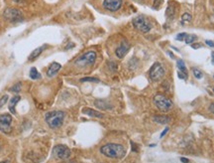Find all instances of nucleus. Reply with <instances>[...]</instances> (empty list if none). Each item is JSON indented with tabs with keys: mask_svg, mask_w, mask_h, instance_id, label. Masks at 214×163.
Returning a JSON list of instances; mask_svg holds the SVG:
<instances>
[{
	"mask_svg": "<svg viewBox=\"0 0 214 163\" xmlns=\"http://www.w3.org/2000/svg\"><path fill=\"white\" fill-rule=\"evenodd\" d=\"M100 152L103 155L109 158H122L126 154V149L124 146L117 143H107L101 146Z\"/></svg>",
	"mask_w": 214,
	"mask_h": 163,
	"instance_id": "1",
	"label": "nucleus"
},
{
	"mask_svg": "<svg viewBox=\"0 0 214 163\" xmlns=\"http://www.w3.org/2000/svg\"><path fill=\"white\" fill-rule=\"evenodd\" d=\"M65 118V112L61 111L49 112L46 113L45 121L51 128H59L61 126Z\"/></svg>",
	"mask_w": 214,
	"mask_h": 163,
	"instance_id": "2",
	"label": "nucleus"
},
{
	"mask_svg": "<svg viewBox=\"0 0 214 163\" xmlns=\"http://www.w3.org/2000/svg\"><path fill=\"white\" fill-rule=\"evenodd\" d=\"M154 104L162 112H169L173 108V102L163 95H157L154 98Z\"/></svg>",
	"mask_w": 214,
	"mask_h": 163,
	"instance_id": "3",
	"label": "nucleus"
},
{
	"mask_svg": "<svg viewBox=\"0 0 214 163\" xmlns=\"http://www.w3.org/2000/svg\"><path fill=\"white\" fill-rule=\"evenodd\" d=\"M132 23H133V26H134L137 30H139L140 32H143V33H148L152 28L151 23L143 16L135 17L133 19Z\"/></svg>",
	"mask_w": 214,
	"mask_h": 163,
	"instance_id": "4",
	"label": "nucleus"
},
{
	"mask_svg": "<svg viewBox=\"0 0 214 163\" xmlns=\"http://www.w3.org/2000/svg\"><path fill=\"white\" fill-rule=\"evenodd\" d=\"M3 17L5 20L13 23L20 22L23 20V14L16 8H7L3 12Z\"/></svg>",
	"mask_w": 214,
	"mask_h": 163,
	"instance_id": "5",
	"label": "nucleus"
},
{
	"mask_svg": "<svg viewBox=\"0 0 214 163\" xmlns=\"http://www.w3.org/2000/svg\"><path fill=\"white\" fill-rule=\"evenodd\" d=\"M96 57H97L96 53L93 51H89L75 60L74 64L78 66H82V67L87 66V65H93L95 60H96Z\"/></svg>",
	"mask_w": 214,
	"mask_h": 163,
	"instance_id": "6",
	"label": "nucleus"
},
{
	"mask_svg": "<svg viewBox=\"0 0 214 163\" xmlns=\"http://www.w3.org/2000/svg\"><path fill=\"white\" fill-rule=\"evenodd\" d=\"M149 75H150V78L152 81H160L163 79V77L165 76V69L164 67L162 66V64L160 63H155L153 66L151 67L150 72H149Z\"/></svg>",
	"mask_w": 214,
	"mask_h": 163,
	"instance_id": "7",
	"label": "nucleus"
},
{
	"mask_svg": "<svg viewBox=\"0 0 214 163\" xmlns=\"http://www.w3.org/2000/svg\"><path fill=\"white\" fill-rule=\"evenodd\" d=\"M70 149L65 145H56L53 149V154L58 159H68L70 156Z\"/></svg>",
	"mask_w": 214,
	"mask_h": 163,
	"instance_id": "8",
	"label": "nucleus"
},
{
	"mask_svg": "<svg viewBox=\"0 0 214 163\" xmlns=\"http://www.w3.org/2000/svg\"><path fill=\"white\" fill-rule=\"evenodd\" d=\"M12 116L9 113H3L0 116V131L4 133H9L11 131Z\"/></svg>",
	"mask_w": 214,
	"mask_h": 163,
	"instance_id": "9",
	"label": "nucleus"
},
{
	"mask_svg": "<svg viewBox=\"0 0 214 163\" xmlns=\"http://www.w3.org/2000/svg\"><path fill=\"white\" fill-rule=\"evenodd\" d=\"M104 8L108 11L115 12L118 11L122 6V0H104L103 1Z\"/></svg>",
	"mask_w": 214,
	"mask_h": 163,
	"instance_id": "10",
	"label": "nucleus"
},
{
	"mask_svg": "<svg viewBox=\"0 0 214 163\" xmlns=\"http://www.w3.org/2000/svg\"><path fill=\"white\" fill-rule=\"evenodd\" d=\"M129 49H130L129 43L126 42V41H123L121 43V45L116 49L115 54H116V56L118 57L119 59H122V58H124V57L126 56V54L128 53V51H129Z\"/></svg>",
	"mask_w": 214,
	"mask_h": 163,
	"instance_id": "11",
	"label": "nucleus"
},
{
	"mask_svg": "<svg viewBox=\"0 0 214 163\" xmlns=\"http://www.w3.org/2000/svg\"><path fill=\"white\" fill-rule=\"evenodd\" d=\"M82 112L84 114H86V116L92 117H97V118H103L104 117V116L101 112H99L97 111H94V109L89 108H84L82 109Z\"/></svg>",
	"mask_w": 214,
	"mask_h": 163,
	"instance_id": "12",
	"label": "nucleus"
},
{
	"mask_svg": "<svg viewBox=\"0 0 214 163\" xmlns=\"http://www.w3.org/2000/svg\"><path fill=\"white\" fill-rule=\"evenodd\" d=\"M61 65L59 64V63H57V62H55V63L52 64L49 67V69H48V72H47L48 77H53L54 75H56L61 70Z\"/></svg>",
	"mask_w": 214,
	"mask_h": 163,
	"instance_id": "13",
	"label": "nucleus"
},
{
	"mask_svg": "<svg viewBox=\"0 0 214 163\" xmlns=\"http://www.w3.org/2000/svg\"><path fill=\"white\" fill-rule=\"evenodd\" d=\"M46 45H43V46H41V47H39V48H37V49H35L34 51H33L31 54H30V56H29V60L30 61H33V60H35L36 58H38V57H39L41 54H42V52L44 51V49H46Z\"/></svg>",
	"mask_w": 214,
	"mask_h": 163,
	"instance_id": "14",
	"label": "nucleus"
},
{
	"mask_svg": "<svg viewBox=\"0 0 214 163\" xmlns=\"http://www.w3.org/2000/svg\"><path fill=\"white\" fill-rule=\"evenodd\" d=\"M153 121L160 124H166L168 122H170V117H166V116H155L153 117Z\"/></svg>",
	"mask_w": 214,
	"mask_h": 163,
	"instance_id": "15",
	"label": "nucleus"
},
{
	"mask_svg": "<svg viewBox=\"0 0 214 163\" xmlns=\"http://www.w3.org/2000/svg\"><path fill=\"white\" fill-rule=\"evenodd\" d=\"M21 99V98L19 97V95H15V97H13L10 100V103H9V111H10L12 113L15 114L16 113V111H15V107L17 103L19 102V100Z\"/></svg>",
	"mask_w": 214,
	"mask_h": 163,
	"instance_id": "16",
	"label": "nucleus"
},
{
	"mask_svg": "<svg viewBox=\"0 0 214 163\" xmlns=\"http://www.w3.org/2000/svg\"><path fill=\"white\" fill-rule=\"evenodd\" d=\"M166 16H168L170 20L174 19V17L175 16V5L173 3V1H170L168 8H166Z\"/></svg>",
	"mask_w": 214,
	"mask_h": 163,
	"instance_id": "17",
	"label": "nucleus"
},
{
	"mask_svg": "<svg viewBox=\"0 0 214 163\" xmlns=\"http://www.w3.org/2000/svg\"><path fill=\"white\" fill-rule=\"evenodd\" d=\"M95 105H96L97 108H101V109H109V108H111V107L109 105L105 100H103V99H96L94 102Z\"/></svg>",
	"mask_w": 214,
	"mask_h": 163,
	"instance_id": "18",
	"label": "nucleus"
},
{
	"mask_svg": "<svg viewBox=\"0 0 214 163\" xmlns=\"http://www.w3.org/2000/svg\"><path fill=\"white\" fill-rule=\"evenodd\" d=\"M177 66L178 70L182 72V73H184V74H187V67H185V64L183 60H178L177 61Z\"/></svg>",
	"mask_w": 214,
	"mask_h": 163,
	"instance_id": "19",
	"label": "nucleus"
},
{
	"mask_svg": "<svg viewBox=\"0 0 214 163\" xmlns=\"http://www.w3.org/2000/svg\"><path fill=\"white\" fill-rule=\"evenodd\" d=\"M30 78L33 79V80H37V79L41 78V75H40V73L38 72V70L36 68H32L30 70Z\"/></svg>",
	"mask_w": 214,
	"mask_h": 163,
	"instance_id": "20",
	"label": "nucleus"
},
{
	"mask_svg": "<svg viewBox=\"0 0 214 163\" xmlns=\"http://www.w3.org/2000/svg\"><path fill=\"white\" fill-rule=\"evenodd\" d=\"M79 82H82V83H86V82H90V83H99V79L97 78H92V77H85V78H82L80 79Z\"/></svg>",
	"mask_w": 214,
	"mask_h": 163,
	"instance_id": "21",
	"label": "nucleus"
},
{
	"mask_svg": "<svg viewBox=\"0 0 214 163\" xmlns=\"http://www.w3.org/2000/svg\"><path fill=\"white\" fill-rule=\"evenodd\" d=\"M192 74H193V76L195 77V78H196L197 80L202 79V77H203L202 72H201L200 70L196 69V68H192Z\"/></svg>",
	"mask_w": 214,
	"mask_h": 163,
	"instance_id": "22",
	"label": "nucleus"
},
{
	"mask_svg": "<svg viewBox=\"0 0 214 163\" xmlns=\"http://www.w3.org/2000/svg\"><path fill=\"white\" fill-rule=\"evenodd\" d=\"M191 21V15L188 13H184L182 16V24H187Z\"/></svg>",
	"mask_w": 214,
	"mask_h": 163,
	"instance_id": "23",
	"label": "nucleus"
},
{
	"mask_svg": "<svg viewBox=\"0 0 214 163\" xmlns=\"http://www.w3.org/2000/svg\"><path fill=\"white\" fill-rule=\"evenodd\" d=\"M196 39H197V37L195 35H193V34L188 35L187 34V38H185V43H187V44H192V43L195 41Z\"/></svg>",
	"mask_w": 214,
	"mask_h": 163,
	"instance_id": "24",
	"label": "nucleus"
},
{
	"mask_svg": "<svg viewBox=\"0 0 214 163\" xmlns=\"http://www.w3.org/2000/svg\"><path fill=\"white\" fill-rule=\"evenodd\" d=\"M8 95H2L1 98H0V108H2L4 105L6 104V103L8 102Z\"/></svg>",
	"mask_w": 214,
	"mask_h": 163,
	"instance_id": "25",
	"label": "nucleus"
},
{
	"mask_svg": "<svg viewBox=\"0 0 214 163\" xmlns=\"http://www.w3.org/2000/svg\"><path fill=\"white\" fill-rule=\"evenodd\" d=\"M21 87H22V85L21 83H17L13 86V87L10 88V90L11 92H15V93H19L20 92V90H21Z\"/></svg>",
	"mask_w": 214,
	"mask_h": 163,
	"instance_id": "26",
	"label": "nucleus"
},
{
	"mask_svg": "<svg viewBox=\"0 0 214 163\" xmlns=\"http://www.w3.org/2000/svg\"><path fill=\"white\" fill-rule=\"evenodd\" d=\"M187 36V33H179V34H178L177 37H175V39L178 40V41H183V40H185Z\"/></svg>",
	"mask_w": 214,
	"mask_h": 163,
	"instance_id": "27",
	"label": "nucleus"
},
{
	"mask_svg": "<svg viewBox=\"0 0 214 163\" xmlns=\"http://www.w3.org/2000/svg\"><path fill=\"white\" fill-rule=\"evenodd\" d=\"M162 3H163V0H155V3H154V5H153V8L158 9L162 5Z\"/></svg>",
	"mask_w": 214,
	"mask_h": 163,
	"instance_id": "28",
	"label": "nucleus"
},
{
	"mask_svg": "<svg viewBox=\"0 0 214 163\" xmlns=\"http://www.w3.org/2000/svg\"><path fill=\"white\" fill-rule=\"evenodd\" d=\"M178 77L179 79H182V80H187V74L182 73V72H178Z\"/></svg>",
	"mask_w": 214,
	"mask_h": 163,
	"instance_id": "29",
	"label": "nucleus"
},
{
	"mask_svg": "<svg viewBox=\"0 0 214 163\" xmlns=\"http://www.w3.org/2000/svg\"><path fill=\"white\" fill-rule=\"evenodd\" d=\"M191 45V48H193V49H198V48H201V44H199V43H192Z\"/></svg>",
	"mask_w": 214,
	"mask_h": 163,
	"instance_id": "30",
	"label": "nucleus"
},
{
	"mask_svg": "<svg viewBox=\"0 0 214 163\" xmlns=\"http://www.w3.org/2000/svg\"><path fill=\"white\" fill-rule=\"evenodd\" d=\"M169 129H170L169 127H166V128L164 129V130H163V132H162V133H161V135H160V137H164V136L166 135V132H168V131H169Z\"/></svg>",
	"mask_w": 214,
	"mask_h": 163,
	"instance_id": "31",
	"label": "nucleus"
},
{
	"mask_svg": "<svg viewBox=\"0 0 214 163\" xmlns=\"http://www.w3.org/2000/svg\"><path fill=\"white\" fill-rule=\"evenodd\" d=\"M205 43H206V45H208L209 47L214 48V43H213L212 41H210V40H206V41H205Z\"/></svg>",
	"mask_w": 214,
	"mask_h": 163,
	"instance_id": "32",
	"label": "nucleus"
},
{
	"mask_svg": "<svg viewBox=\"0 0 214 163\" xmlns=\"http://www.w3.org/2000/svg\"><path fill=\"white\" fill-rule=\"evenodd\" d=\"M209 111H210V112H212L214 114V103H211L210 105H209Z\"/></svg>",
	"mask_w": 214,
	"mask_h": 163,
	"instance_id": "33",
	"label": "nucleus"
},
{
	"mask_svg": "<svg viewBox=\"0 0 214 163\" xmlns=\"http://www.w3.org/2000/svg\"><path fill=\"white\" fill-rule=\"evenodd\" d=\"M131 144H132V151L137 152V151H138V148H137V146H136L135 143H133V142L131 141Z\"/></svg>",
	"mask_w": 214,
	"mask_h": 163,
	"instance_id": "34",
	"label": "nucleus"
},
{
	"mask_svg": "<svg viewBox=\"0 0 214 163\" xmlns=\"http://www.w3.org/2000/svg\"><path fill=\"white\" fill-rule=\"evenodd\" d=\"M180 160H182V162H183V163H189V160L187 159V158L182 157V158H180Z\"/></svg>",
	"mask_w": 214,
	"mask_h": 163,
	"instance_id": "35",
	"label": "nucleus"
},
{
	"mask_svg": "<svg viewBox=\"0 0 214 163\" xmlns=\"http://www.w3.org/2000/svg\"><path fill=\"white\" fill-rule=\"evenodd\" d=\"M212 64L214 65V52H212Z\"/></svg>",
	"mask_w": 214,
	"mask_h": 163,
	"instance_id": "36",
	"label": "nucleus"
},
{
	"mask_svg": "<svg viewBox=\"0 0 214 163\" xmlns=\"http://www.w3.org/2000/svg\"><path fill=\"white\" fill-rule=\"evenodd\" d=\"M15 1H16L17 3H20V2H22V1H24V0H15Z\"/></svg>",
	"mask_w": 214,
	"mask_h": 163,
	"instance_id": "37",
	"label": "nucleus"
},
{
	"mask_svg": "<svg viewBox=\"0 0 214 163\" xmlns=\"http://www.w3.org/2000/svg\"><path fill=\"white\" fill-rule=\"evenodd\" d=\"M0 163H9V161H7V160H4V161H1Z\"/></svg>",
	"mask_w": 214,
	"mask_h": 163,
	"instance_id": "38",
	"label": "nucleus"
},
{
	"mask_svg": "<svg viewBox=\"0 0 214 163\" xmlns=\"http://www.w3.org/2000/svg\"><path fill=\"white\" fill-rule=\"evenodd\" d=\"M70 163H74V162H70Z\"/></svg>",
	"mask_w": 214,
	"mask_h": 163,
	"instance_id": "39",
	"label": "nucleus"
},
{
	"mask_svg": "<svg viewBox=\"0 0 214 163\" xmlns=\"http://www.w3.org/2000/svg\"><path fill=\"white\" fill-rule=\"evenodd\" d=\"M213 92H214V89H213Z\"/></svg>",
	"mask_w": 214,
	"mask_h": 163,
	"instance_id": "40",
	"label": "nucleus"
},
{
	"mask_svg": "<svg viewBox=\"0 0 214 163\" xmlns=\"http://www.w3.org/2000/svg\"><path fill=\"white\" fill-rule=\"evenodd\" d=\"M213 77H214V76H213Z\"/></svg>",
	"mask_w": 214,
	"mask_h": 163,
	"instance_id": "41",
	"label": "nucleus"
}]
</instances>
